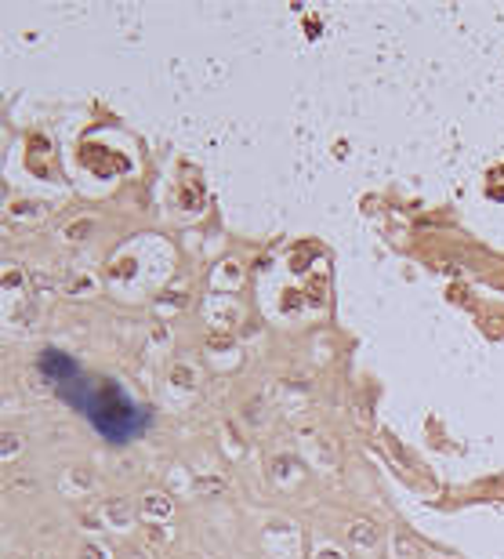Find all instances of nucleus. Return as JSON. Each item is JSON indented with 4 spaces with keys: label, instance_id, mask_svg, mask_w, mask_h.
<instances>
[{
    "label": "nucleus",
    "instance_id": "f257e3e1",
    "mask_svg": "<svg viewBox=\"0 0 504 559\" xmlns=\"http://www.w3.org/2000/svg\"><path fill=\"white\" fill-rule=\"evenodd\" d=\"M58 392H62L69 403H76L80 410H87L91 422H95L113 443L134 440L142 432V425H145V410L131 396H124L116 385H87V378H80V370L58 385Z\"/></svg>",
    "mask_w": 504,
    "mask_h": 559
}]
</instances>
